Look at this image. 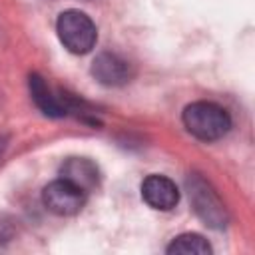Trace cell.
Instances as JSON below:
<instances>
[{
    "instance_id": "1",
    "label": "cell",
    "mask_w": 255,
    "mask_h": 255,
    "mask_svg": "<svg viewBox=\"0 0 255 255\" xmlns=\"http://www.w3.org/2000/svg\"><path fill=\"white\" fill-rule=\"evenodd\" d=\"M183 126L197 139L213 141L231 129V116L213 102H193L183 110Z\"/></svg>"
},
{
    "instance_id": "2",
    "label": "cell",
    "mask_w": 255,
    "mask_h": 255,
    "mask_svg": "<svg viewBox=\"0 0 255 255\" xmlns=\"http://www.w3.org/2000/svg\"><path fill=\"white\" fill-rule=\"evenodd\" d=\"M56 32L64 48L72 54H86L96 46L98 30L90 16L80 10H66L58 16Z\"/></svg>"
},
{
    "instance_id": "3",
    "label": "cell",
    "mask_w": 255,
    "mask_h": 255,
    "mask_svg": "<svg viewBox=\"0 0 255 255\" xmlns=\"http://www.w3.org/2000/svg\"><path fill=\"white\" fill-rule=\"evenodd\" d=\"M187 193L195 213L205 221V225L213 229H221L227 225V209L219 199L217 191L199 175L187 177Z\"/></svg>"
},
{
    "instance_id": "4",
    "label": "cell",
    "mask_w": 255,
    "mask_h": 255,
    "mask_svg": "<svg viewBox=\"0 0 255 255\" xmlns=\"http://www.w3.org/2000/svg\"><path fill=\"white\" fill-rule=\"evenodd\" d=\"M86 197H88L86 191H82L80 187H76L74 183H70L62 177L48 183L42 191L44 205L48 207V211H52L56 215H76V213H80L82 207L86 205Z\"/></svg>"
},
{
    "instance_id": "5",
    "label": "cell",
    "mask_w": 255,
    "mask_h": 255,
    "mask_svg": "<svg viewBox=\"0 0 255 255\" xmlns=\"http://www.w3.org/2000/svg\"><path fill=\"white\" fill-rule=\"evenodd\" d=\"M30 94H32L34 104L42 110V114H46L50 118H62V116L70 114L72 110H76V106H78V102L74 98L54 92L46 84V80L38 74L30 76Z\"/></svg>"
},
{
    "instance_id": "6",
    "label": "cell",
    "mask_w": 255,
    "mask_h": 255,
    "mask_svg": "<svg viewBox=\"0 0 255 255\" xmlns=\"http://www.w3.org/2000/svg\"><path fill=\"white\" fill-rule=\"evenodd\" d=\"M92 76L100 84L116 88V86L128 84L133 78V68L122 56L112 54V52H104V54L96 56V60L92 62Z\"/></svg>"
},
{
    "instance_id": "7",
    "label": "cell",
    "mask_w": 255,
    "mask_h": 255,
    "mask_svg": "<svg viewBox=\"0 0 255 255\" xmlns=\"http://www.w3.org/2000/svg\"><path fill=\"white\" fill-rule=\"evenodd\" d=\"M141 197L149 207L159 209V211H169L179 201V189L169 177L153 173V175H147L143 179Z\"/></svg>"
},
{
    "instance_id": "8",
    "label": "cell",
    "mask_w": 255,
    "mask_h": 255,
    "mask_svg": "<svg viewBox=\"0 0 255 255\" xmlns=\"http://www.w3.org/2000/svg\"><path fill=\"white\" fill-rule=\"evenodd\" d=\"M60 175H62V179L74 183L76 187H80L86 193H90L100 183V169L88 157H70V159H66L64 165L60 167Z\"/></svg>"
},
{
    "instance_id": "9",
    "label": "cell",
    "mask_w": 255,
    "mask_h": 255,
    "mask_svg": "<svg viewBox=\"0 0 255 255\" xmlns=\"http://www.w3.org/2000/svg\"><path fill=\"white\" fill-rule=\"evenodd\" d=\"M167 253H181V255H209L211 253V245L207 243V239H203L197 233H183L177 235L169 245H167Z\"/></svg>"
},
{
    "instance_id": "10",
    "label": "cell",
    "mask_w": 255,
    "mask_h": 255,
    "mask_svg": "<svg viewBox=\"0 0 255 255\" xmlns=\"http://www.w3.org/2000/svg\"><path fill=\"white\" fill-rule=\"evenodd\" d=\"M14 235V223L8 217H0V243L8 241Z\"/></svg>"
},
{
    "instance_id": "11",
    "label": "cell",
    "mask_w": 255,
    "mask_h": 255,
    "mask_svg": "<svg viewBox=\"0 0 255 255\" xmlns=\"http://www.w3.org/2000/svg\"><path fill=\"white\" fill-rule=\"evenodd\" d=\"M2 149H4V143H2V145H0V155H2Z\"/></svg>"
}]
</instances>
